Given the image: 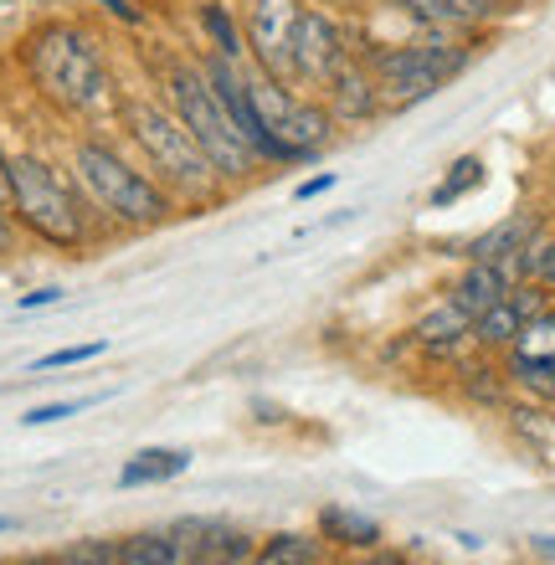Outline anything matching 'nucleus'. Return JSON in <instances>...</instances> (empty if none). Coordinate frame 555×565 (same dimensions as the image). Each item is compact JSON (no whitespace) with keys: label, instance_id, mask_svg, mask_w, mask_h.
Masks as SVG:
<instances>
[{"label":"nucleus","instance_id":"34","mask_svg":"<svg viewBox=\"0 0 555 565\" xmlns=\"http://www.w3.org/2000/svg\"><path fill=\"white\" fill-rule=\"evenodd\" d=\"M21 565H57V555H31V561H21Z\"/></svg>","mask_w":555,"mask_h":565},{"label":"nucleus","instance_id":"17","mask_svg":"<svg viewBox=\"0 0 555 565\" xmlns=\"http://www.w3.org/2000/svg\"><path fill=\"white\" fill-rule=\"evenodd\" d=\"M396 6L406 15H417L427 31H468L489 15V6H479V0H396Z\"/></svg>","mask_w":555,"mask_h":565},{"label":"nucleus","instance_id":"23","mask_svg":"<svg viewBox=\"0 0 555 565\" xmlns=\"http://www.w3.org/2000/svg\"><path fill=\"white\" fill-rule=\"evenodd\" d=\"M124 540H77L73 551H62L57 565H119Z\"/></svg>","mask_w":555,"mask_h":565},{"label":"nucleus","instance_id":"13","mask_svg":"<svg viewBox=\"0 0 555 565\" xmlns=\"http://www.w3.org/2000/svg\"><path fill=\"white\" fill-rule=\"evenodd\" d=\"M541 237V216H504L499 226H489L483 237L468 242V263H510L514 253H525L530 242Z\"/></svg>","mask_w":555,"mask_h":565},{"label":"nucleus","instance_id":"30","mask_svg":"<svg viewBox=\"0 0 555 565\" xmlns=\"http://www.w3.org/2000/svg\"><path fill=\"white\" fill-rule=\"evenodd\" d=\"M46 303H62V288H36V294H21V309H46Z\"/></svg>","mask_w":555,"mask_h":565},{"label":"nucleus","instance_id":"16","mask_svg":"<svg viewBox=\"0 0 555 565\" xmlns=\"http://www.w3.org/2000/svg\"><path fill=\"white\" fill-rule=\"evenodd\" d=\"M191 468V452L181 447H145L119 468V489H145V483H170Z\"/></svg>","mask_w":555,"mask_h":565},{"label":"nucleus","instance_id":"33","mask_svg":"<svg viewBox=\"0 0 555 565\" xmlns=\"http://www.w3.org/2000/svg\"><path fill=\"white\" fill-rule=\"evenodd\" d=\"M0 201H11V154L0 149Z\"/></svg>","mask_w":555,"mask_h":565},{"label":"nucleus","instance_id":"36","mask_svg":"<svg viewBox=\"0 0 555 565\" xmlns=\"http://www.w3.org/2000/svg\"><path fill=\"white\" fill-rule=\"evenodd\" d=\"M181 565H201V561H181Z\"/></svg>","mask_w":555,"mask_h":565},{"label":"nucleus","instance_id":"9","mask_svg":"<svg viewBox=\"0 0 555 565\" xmlns=\"http://www.w3.org/2000/svg\"><path fill=\"white\" fill-rule=\"evenodd\" d=\"M350 42L340 21L330 11H314L303 6L299 31H293V83H314V88H330L334 77L350 67Z\"/></svg>","mask_w":555,"mask_h":565},{"label":"nucleus","instance_id":"20","mask_svg":"<svg viewBox=\"0 0 555 565\" xmlns=\"http://www.w3.org/2000/svg\"><path fill=\"white\" fill-rule=\"evenodd\" d=\"M119 565H181V540H175V535H160V530L129 535L119 545Z\"/></svg>","mask_w":555,"mask_h":565},{"label":"nucleus","instance_id":"8","mask_svg":"<svg viewBox=\"0 0 555 565\" xmlns=\"http://www.w3.org/2000/svg\"><path fill=\"white\" fill-rule=\"evenodd\" d=\"M303 0H253L247 6V57L257 62L263 77L293 83V31H299Z\"/></svg>","mask_w":555,"mask_h":565},{"label":"nucleus","instance_id":"6","mask_svg":"<svg viewBox=\"0 0 555 565\" xmlns=\"http://www.w3.org/2000/svg\"><path fill=\"white\" fill-rule=\"evenodd\" d=\"M365 67L375 73L381 108H412L421 98H433L437 88H448L452 77L468 67V52L452 42V31H427L421 42L381 46Z\"/></svg>","mask_w":555,"mask_h":565},{"label":"nucleus","instance_id":"15","mask_svg":"<svg viewBox=\"0 0 555 565\" xmlns=\"http://www.w3.org/2000/svg\"><path fill=\"white\" fill-rule=\"evenodd\" d=\"M319 535L330 545H345V551H375L381 545V524L361 509H345V504H324L319 509Z\"/></svg>","mask_w":555,"mask_h":565},{"label":"nucleus","instance_id":"35","mask_svg":"<svg viewBox=\"0 0 555 565\" xmlns=\"http://www.w3.org/2000/svg\"><path fill=\"white\" fill-rule=\"evenodd\" d=\"M11 524H15V520H6V514H0V535H6V530H11Z\"/></svg>","mask_w":555,"mask_h":565},{"label":"nucleus","instance_id":"3","mask_svg":"<svg viewBox=\"0 0 555 565\" xmlns=\"http://www.w3.org/2000/svg\"><path fill=\"white\" fill-rule=\"evenodd\" d=\"M73 170H77L83 195H88L104 216H114L119 226H160V222H170V211H175V195H170L150 170H139V164H129L114 145H104V139H83V145L73 149Z\"/></svg>","mask_w":555,"mask_h":565},{"label":"nucleus","instance_id":"5","mask_svg":"<svg viewBox=\"0 0 555 565\" xmlns=\"http://www.w3.org/2000/svg\"><path fill=\"white\" fill-rule=\"evenodd\" d=\"M6 206L31 237L52 242L62 253H77L88 242V211L42 154H11V201Z\"/></svg>","mask_w":555,"mask_h":565},{"label":"nucleus","instance_id":"4","mask_svg":"<svg viewBox=\"0 0 555 565\" xmlns=\"http://www.w3.org/2000/svg\"><path fill=\"white\" fill-rule=\"evenodd\" d=\"M166 108L195 135V145L206 149V160L216 164V175L232 185V180H253L263 170V160L253 154V145L237 135V124L226 119V108L216 104L201 62H175L166 73Z\"/></svg>","mask_w":555,"mask_h":565},{"label":"nucleus","instance_id":"1","mask_svg":"<svg viewBox=\"0 0 555 565\" xmlns=\"http://www.w3.org/2000/svg\"><path fill=\"white\" fill-rule=\"evenodd\" d=\"M26 73L42 88L46 104H57L62 114H98L114 98V77H108L104 52L73 21H46V26L31 31Z\"/></svg>","mask_w":555,"mask_h":565},{"label":"nucleus","instance_id":"27","mask_svg":"<svg viewBox=\"0 0 555 565\" xmlns=\"http://www.w3.org/2000/svg\"><path fill=\"white\" fill-rule=\"evenodd\" d=\"M98 11H108L114 21H124V26H145V11H139L135 0H93Z\"/></svg>","mask_w":555,"mask_h":565},{"label":"nucleus","instance_id":"28","mask_svg":"<svg viewBox=\"0 0 555 565\" xmlns=\"http://www.w3.org/2000/svg\"><path fill=\"white\" fill-rule=\"evenodd\" d=\"M334 170H324V175H309V180H299V191H293V201H314V195H324V191H334Z\"/></svg>","mask_w":555,"mask_h":565},{"label":"nucleus","instance_id":"25","mask_svg":"<svg viewBox=\"0 0 555 565\" xmlns=\"http://www.w3.org/2000/svg\"><path fill=\"white\" fill-rule=\"evenodd\" d=\"M510 303L520 309V319H541L551 303H545V282H535V278H525V282H514L510 288Z\"/></svg>","mask_w":555,"mask_h":565},{"label":"nucleus","instance_id":"31","mask_svg":"<svg viewBox=\"0 0 555 565\" xmlns=\"http://www.w3.org/2000/svg\"><path fill=\"white\" fill-rule=\"evenodd\" d=\"M15 247V216H11V206L0 201V253H11Z\"/></svg>","mask_w":555,"mask_h":565},{"label":"nucleus","instance_id":"18","mask_svg":"<svg viewBox=\"0 0 555 565\" xmlns=\"http://www.w3.org/2000/svg\"><path fill=\"white\" fill-rule=\"evenodd\" d=\"M195 15H201V31H206V46H211V52L247 62V31H242V21H237V11H232V6H222V0H206V6H201Z\"/></svg>","mask_w":555,"mask_h":565},{"label":"nucleus","instance_id":"22","mask_svg":"<svg viewBox=\"0 0 555 565\" xmlns=\"http://www.w3.org/2000/svg\"><path fill=\"white\" fill-rule=\"evenodd\" d=\"M483 185V160L479 154H463V160H452V170H448V180L433 191V206L442 211V206H452V201H463L468 191H479Z\"/></svg>","mask_w":555,"mask_h":565},{"label":"nucleus","instance_id":"37","mask_svg":"<svg viewBox=\"0 0 555 565\" xmlns=\"http://www.w3.org/2000/svg\"><path fill=\"white\" fill-rule=\"evenodd\" d=\"M253 565H263V561H253Z\"/></svg>","mask_w":555,"mask_h":565},{"label":"nucleus","instance_id":"21","mask_svg":"<svg viewBox=\"0 0 555 565\" xmlns=\"http://www.w3.org/2000/svg\"><path fill=\"white\" fill-rule=\"evenodd\" d=\"M324 540H309V535H273L257 545V561L263 565H314Z\"/></svg>","mask_w":555,"mask_h":565},{"label":"nucleus","instance_id":"10","mask_svg":"<svg viewBox=\"0 0 555 565\" xmlns=\"http://www.w3.org/2000/svg\"><path fill=\"white\" fill-rule=\"evenodd\" d=\"M510 375L535 396H555V309L525 319L520 340L510 344Z\"/></svg>","mask_w":555,"mask_h":565},{"label":"nucleus","instance_id":"29","mask_svg":"<svg viewBox=\"0 0 555 565\" xmlns=\"http://www.w3.org/2000/svg\"><path fill=\"white\" fill-rule=\"evenodd\" d=\"M468 391H473V396H483V402H494V396H499L494 371H468Z\"/></svg>","mask_w":555,"mask_h":565},{"label":"nucleus","instance_id":"26","mask_svg":"<svg viewBox=\"0 0 555 565\" xmlns=\"http://www.w3.org/2000/svg\"><path fill=\"white\" fill-rule=\"evenodd\" d=\"M98 396H88V402H52V406H31L26 417H21V427H52V422H62V417H77L83 406H93Z\"/></svg>","mask_w":555,"mask_h":565},{"label":"nucleus","instance_id":"12","mask_svg":"<svg viewBox=\"0 0 555 565\" xmlns=\"http://www.w3.org/2000/svg\"><path fill=\"white\" fill-rule=\"evenodd\" d=\"M510 273L499 268V263H468L463 268V278L452 282V303H458V309L468 313V319H479L483 309H494V303H504V298H510Z\"/></svg>","mask_w":555,"mask_h":565},{"label":"nucleus","instance_id":"19","mask_svg":"<svg viewBox=\"0 0 555 565\" xmlns=\"http://www.w3.org/2000/svg\"><path fill=\"white\" fill-rule=\"evenodd\" d=\"M520 329H525V319H520V309L504 298V303H494V309H483L479 319H473V340H479L483 350H510V344L520 340Z\"/></svg>","mask_w":555,"mask_h":565},{"label":"nucleus","instance_id":"14","mask_svg":"<svg viewBox=\"0 0 555 565\" xmlns=\"http://www.w3.org/2000/svg\"><path fill=\"white\" fill-rule=\"evenodd\" d=\"M412 340H417L421 350H433V355H452L463 340H473V319L448 298V303H437V309L421 313L417 329H412Z\"/></svg>","mask_w":555,"mask_h":565},{"label":"nucleus","instance_id":"32","mask_svg":"<svg viewBox=\"0 0 555 565\" xmlns=\"http://www.w3.org/2000/svg\"><path fill=\"white\" fill-rule=\"evenodd\" d=\"M361 565H406V555H396V551H381V545H375V551L365 555Z\"/></svg>","mask_w":555,"mask_h":565},{"label":"nucleus","instance_id":"2","mask_svg":"<svg viewBox=\"0 0 555 565\" xmlns=\"http://www.w3.org/2000/svg\"><path fill=\"white\" fill-rule=\"evenodd\" d=\"M119 119L129 129V139L139 145L145 164L154 170V180L170 195H181V201H222L226 180L216 175L206 149L195 145V135L166 104H119Z\"/></svg>","mask_w":555,"mask_h":565},{"label":"nucleus","instance_id":"24","mask_svg":"<svg viewBox=\"0 0 555 565\" xmlns=\"http://www.w3.org/2000/svg\"><path fill=\"white\" fill-rule=\"evenodd\" d=\"M108 344L104 340H88V344H67V350H52V355H42L31 371H57V365H83V360H98Z\"/></svg>","mask_w":555,"mask_h":565},{"label":"nucleus","instance_id":"7","mask_svg":"<svg viewBox=\"0 0 555 565\" xmlns=\"http://www.w3.org/2000/svg\"><path fill=\"white\" fill-rule=\"evenodd\" d=\"M201 73H206L211 93H216V104L226 108V119L237 124V135L253 145L257 160H263V164H293V160H288V149L273 139V129L263 124V114H257V104H253V73H247V62L222 57V52H211V46H206Z\"/></svg>","mask_w":555,"mask_h":565},{"label":"nucleus","instance_id":"11","mask_svg":"<svg viewBox=\"0 0 555 565\" xmlns=\"http://www.w3.org/2000/svg\"><path fill=\"white\" fill-rule=\"evenodd\" d=\"M330 114L345 124H361V119H375L381 114V88H375V73L350 62L345 73L330 83Z\"/></svg>","mask_w":555,"mask_h":565}]
</instances>
